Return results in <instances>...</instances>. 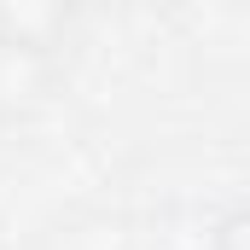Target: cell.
I'll use <instances>...</instances> for the list:
<instances>
[{"mask_svg":"<svg viewBox=\"0 0 250 250\" xmlns=\"http://www.w3.org/2000/svg\"><path fill=\"white\" fill-rule=\"evenodd\" d=\"M0 47H6V41H0Z\"/></svg>","mask_w":250,"mask_h":250,"instance_id":"obj_3","label":"cell"},{"mask_svg":"<svg viewBox=\"0 0 250 250\" xmlns=\"http://www.w3.org/2000/svg\"><path fill=\"white\" fill-rule=\"evenodd\" d=\"M245 209H227L221 221H215V233H209V250H245Z\"/></svg>","mask_w":250,"mask_h":250,"instance_id":"obj_2","label":"cell"},{"mask_svg":"<svg viewBox=\"0 0 250 250\" xmlns=\"http://www.w3.org/2000/svg\"><path fill=\"white\" fill-rule=\"evenodd\" d=\"M76 18V0H0V41L18 53L53 59Z\"/></svg>","mask_w":250,"mask_h":250,"instance_id":"obj_1","label":"cell"}]
</instances>
